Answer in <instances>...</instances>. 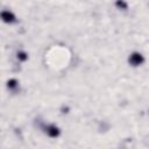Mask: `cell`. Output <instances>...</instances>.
Returning a JSON list of instances; mask_svg holds the SVG:
<instances>
[{"label": "cell", "instance_id": "obj_1", "mask_svg": "<svg viewBox=\"0 0 149 149\" xmlns=\"http://www.w3.org/2000/svg\"><path fill=\"white\" fill-rule=\"evenodd\" d=\"M129 63L133 65V66H137V65H140V64H142L143 63V61H144V58H143V56L140 54V52H133L130 56H129Z\"/></svg>", "mask_w": 149, "mask_h": 149}, {"label": "cell", "instance_id": "obj_2", "mask_svg": "<svg viewBox=\"0 0 149 149\" xmlns=\"http://www.w3.org/2000/svg\"><path fill=\"white\" fill-rule=\"evenodd\" d=\"M1 19H2L5 22H8V23L15 21V16L13 15V13H10V12H8V10H3V12L1 13Z\"/></svg>", "mask_w": 149, "mask_h": 149}, {"label": "cell", "instance_id": "obj_6", "mask_svg": "<svg viewBox=\"0 0 149 149\" xmlns=\"http://www.w3.org/2000/svg\"><path fill=\"white\" fill-rule=\"evenodd\" d=\"M115 5H116L118 7H120V8H122V9H126V8H127V3L123 2V1H118Z\"/></svg>", "mask_w": 149, "mask_h": 149}, {"label": "cell", "instance_id": "obj_4", "mask_svg": "<svg viewBox=\"0 0 149 149\" xmlns=\"http://www.w3.org/2000/svg\"><path fill=\"white\" fill-rule=\"evenodd\" d=\"M17 58H19V59H21V61H26L28 57H27V54H26V52L20 51V52H17Z\"/></svg>", "mask_w": 149, "mask_h": 149}, {"label": "cell", "instance_id": "obj_5", "mask_svg": "<svg viewBox=\"0 0 149 149\" xmlns=\"http://www.w3.org/2000/svg\"><path fill=\"white\" fill-rule=\"evenodd\" d=\"M16 85H17V81H16L15 79L8 80V87H9V88H14V87H16Z\"/></svg>", "mask_w": 149, "mask_h": 149}, {"label": "cell", "instance_id": "obj_3", "mask_svg": "<svg viewBox=\"0 0 149 149\" xmlns=\"http://www.w3.org/2000/svg\"><path fill=\"white\" fill-rule=\"evenodd\" d=\"M47 134H48L49 136H51V137H56V136L59 135V129H58L56 126L51 125V126L47 127Z\"/></svg>", "mask_w": 149, "mask_h": 149}]
</instances>
